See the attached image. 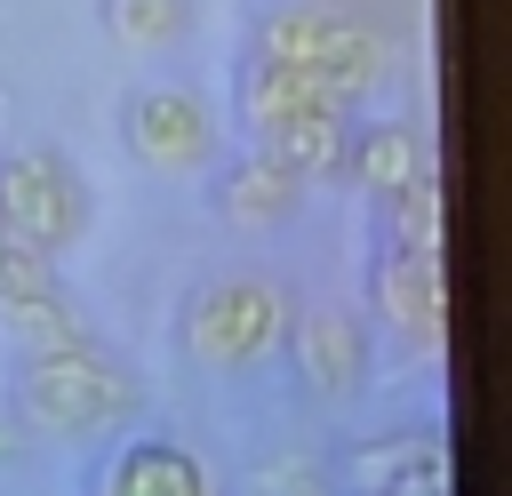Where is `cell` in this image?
Returning a JSON list of instances; mask_svg holds the SVG:
<instances>
[{
    "label": "cell",
    "mask_w": 512,
    "mask_h": 496,
    "mask_svg": "<svg viewBox=\"0 0 512 496\" xmlns=\"http://www.w3.org/2000/svg\"><path fill=\"white\" fill-rule=\"evenodd\" d=\"M136 408H144V376L104 336H80L56 352H16V368H8V416L24 432H48V440L120 432Z\"/></svg>",
    "instance_id": "1"
},
{
    "label": "cell",
    "mask_w": 512,
    "mask_h": 496,
    "mask_svg": "<svg viewBox=\"0 0 512 496\" xmlns=\"http://www.w3.org/2000/svg\"><path fill=\"white\" fill-rule=\"evenodd\" d=\"M232 112L240 128L256 136V152H272L280 168H296L304 184L344 168V144H352V120L368 112L360 96L296 72V64H272V56H240V80H232Z\"/></svg>",
    "instance_id": "2"
},
{
    "label": "cell",
    "mask_w": 512,
    "mask_h": 496,
    "mask_svg": "<svg viewBox=\"0 0 512 496\" xmlns=\"http://www.w3.org/2000/svg\"><path fill=\"white\" fill-rule=\"evenodd\" d=\"M240 56H272V64H296L344 96H376V80L392 72V40L344 8H320V0H280V8H256L248 16V40Z\"/></svg>",
    "instance_id": "3"
},
{
    "label": "cell",
    "mask_w": 512,
    "mask_h": 496,
    "mask_svg": "<svg viewBox=\"0 0 512 496\" xmlns=\"http://www.w3.org/2000/svg\"><path fill=\"white\" fill-rule=\"evenodd\" d=\"M288 312H296V304H288L280 280H264V272H216V280H200V288L176 304V336H184V352H192L200 368L240 376V368H256V360L280 352Z\"/></svg>",
    "instance_id": "4"
},
{
    "label": "cell",
    "mask_w": 512,
    "mask_h": 496,
    "mask_svg": "<svg viewBox=\"0 0 512 496\" xmlns=\"http://www.w3.org/2000/svg\"><path fill=\"white\" fill-rule=\"evenodd\" d=\"M96 224V184L64 144H0V232L64 256Z\"/></svg>",
    "instance_id": "5"
},
{
    "label": "cell",
    "mask_w": 512,
    "mask_h": 496,
    "mask_svg": "<svg viewBox=\"0 0 512 496\" xmlns=\"http://www.w3.org/2000/svg\"><path fill=\"white\" fill-rule=\"evenodd\" d=\"M112 120H120L128 160H144L152 176H200L224 152V112L192 80H136Z\"/></svg>",
    "instance_id": "6"
},
{
    "label": "cell",
    "mask_w": 512,
    "mask_h": 496,
    "mask_svg": "<svg viewBox=\"0 0 512 496\" xmlns=\"http://www.w3.org/2000/svg\"><path fill=\"white\" fill-rule=\"evenodd\" d=\"M344 496H456V440L440 424H392L344 448Z\"/></svg>",
    "instance_id": "7"
},
{
    "label": "cell",
    "mask_w": 512,
    "mask_h": 496,
    "mask_svg": "<svg viewBox=\"0 0 512 496\" xmlns=\"http://www.w3.org/2000/svg\"><path fill=\"white\" fill-rule=\"evenodd\" d=\"M296 384L312 400H360L368 376H376V328L344 304H312V312H288V336H280Z\"/></svg>",
    "instance_id": "8"
},
{
    "label": "cell",
    "mask_w": 512,
    "mask_h": 496,
    "mask_svg": "<svg viewBox=\"0 0 512 496\" xmlns=\"http://www.w3.org/2000/svg\"><path fill=\"white\" fill-rule=\"evenodd\" d=\"M368 328L432 352L440 328H448V280H440V248H400V240H376L368 256Z\"/></svg>",
    "instance_id": "9"
},
{
    "label": "cell",
    "mask_w": 512,
    "mask_h": 496,
    "mask_svg": "<svg viewBox=\"0 0 512 496\" xmlns=\"http://www.w3.org/2000/svg\"><path fill=\"white\" fill-rule=\"evenodd\" d=\"M208 208H216V224H232V232H272V224H288L296 208H304V176L296 168H280L272 152H256V144H224L208 168Z\"/></svg>",
    "instance_id": "10"
},
{
    "label": "cell",
    "mask_w": 512,
    "mask_h": 496,
    "mask_svg": "<svg viewBox=\"0 0 512 496\" xmlns=\"http://www.w3.org/2000/svg\"><path fill=\"white\" fill-rule=\"evenodd\" d=\"M424 176H432V136L416 120H376V112L352 120V144H344L336 184H352L360 200H392V192H408Z\"/></svg>",
    "instance_id": "11"
},
{
    "label": "cell",
    "mask_w": 512,
    "mask_h": 496,
    "mask_svg": "<svg viewBox=\"0 0 512 496\" xmlns=\"http://www.w3.org/2000/svg\"><path fill=\"white\" fill-rule=\"evenodd\" d=\"M96 496H216V480L184 440L144 432V440H120L96 464Z\"/></svg>",
    "instance_id": "12"
},
{
    "label": "cell",
    "mask_w": 512,
    "mask_h": 496,
    "mask_svg": "<svg viewBox=\"0 0 512 496\" xmlns=\"http://www.w3.org/2000/svg\"><path fill=\"white\" fill-rule=\"evenodd\" d=\"M96 24L120 48H184L200 32V0H96Z\"/></svg>",
    "instance_id": "13"
},
{
    "label": "cell",
    "mask_w": 512,
    "mask_h": 496,
    "mask_svg": "<svg viewBox=\"0 0 512 496\" xmlns=\"http://www.w3.org/2000/svg\"><path fill=\"white\" fill-rule=\"evenodd\" d=\"M0 328H8L16 352H56V344L96 336V320L80 312L72 288H40V296H24V304H0Z\"/></svg>",
    "instance_id": "14"
},
{
    "label": "cell",
    "mask_w": 512,
    "mask_h": 496,
    "mask_svg": "<svg viewBox=\"0 0 512 496\" xmlns=\"http://www.w3.org/2000/svg\"><path fill=\"white\" fill-rule=\"evenodd\" d=\"M376 208V240H400V248H440V184H408L392 200H368Z\"/></svg>",
    "instance_id": "15"
},
{
    "label": "cell",
    "mask_w": 512,
    "mask_h": 496,
    "mask_svg": "<svg viewBox=\"0 0 512 496\" xmlns=\"http://www.w3.org/2000/svg\"><path fill=\"white\" fill-rule=\"evenodd\" d=\"M24 440H32V432H24L16 416H0V472H8V464H24Z\"/></svg>",
    "instance_id": "16"
}]
</instances>
